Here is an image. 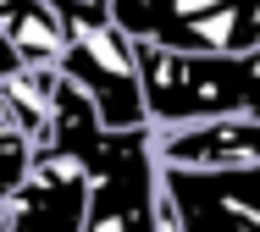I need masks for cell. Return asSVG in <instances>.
<instances>
[{"label":"cell","mask_w":260,"mask_h":232,"mask_svg":"<svg viewBox=\"0 0 260 232\" xmlns=\"http://www.w3.org/2000/svg\"><path fill=\"white\" fill-rule=\"evenodd\" d=\"M144 127H188L216 116H260V56H188L133 45Z\"/></svg>","instance_id":"1"},{"label":"cell","mask_w":260,"mask_h":232,"mask_svg":"<svg viewBox=\"0 0 260 232\" xmlns=\"http://www.w3.org/2000/svg\"><path fill=\"white\" fill-rule=\"evenodd\" d=\"M89 177L83 199V227L78 232H155L160 205H155V161H150V127L133 133H78L61 138Z\"/></svg>","instance_id":"2"},{"label":"cell","mask_w":260,"mask_h":232,"mask_svg":"<svg viewBox=\"0 0 260 232\" xmlns=\"http://www.w3.org/2000/svg\"><path fill=\"white\" fill-rule=\"evenodd\" d=\"M61 28H67V45H61L55 72L89 100L100 133H133V127H144L133 39L105 17V6H78V11H67Z\"/></svg>","instance_id":"3"},{"label":"cell","mask_w":260,"mask_h":232,"mask_svg":"<svg viewBox=\"0 0 260 232\" xmlns=\"http://www.w3.org/2000/svg\"><path fill=\"white\" fill-rule=\"evenodd\" d=\"M155 188L166 199L172 232H260V166L233 172H160Z\"/></svg>","instance_id":"4"},{"label":"cell","mask_w":260,"mask_h":232,"mask_svg":"<svg viewBox=\"0 0 260 232\" xmlns=\"http://www.w3.org/2000/svg\"><path fill=\"white\" fill-rule=\"evenodd\" d=\"M83 199H89L83 161L61 144H45L28 155V172L0 210V232H78Z\"/></svg>","instance_id":"5"},{"label":"cell","mask_w":260,"mask_h":232,"mask_svg":"<svg viewBox=\"0 0 260 232\" xmlns=\"http://www.w3.org/2000/svg\"><path fill=\"white\" fill-rule=\"evenodd\" d=\"M150 161L160 172L260 166V116H216V122H188V127H150Z\"/></svg>","instance_id":"6"},{"label":"cell","mask_w":260,"mask_h":232,"mask_svg":"<svg viewBox=\"0 0 260 232\" xmlns=\"http://www.w3.org/2000/svg\"><path fill=\"white\" fill-rule=\"evenodd\" d=\"M238 0H105V17L133 39V45H160L172 50L177 33H188L200 17H216Z\"/></svg>","instance_id":"7"},{"label":"cell","mask_w":260,"mask_h":232,"mask_svg":"<svg viewBox=\"0 0 260 232\" xmlns=\"http://www.w3.org/2000/svg\"><path fill=\"white\" fill-rule=\"evenodd\" d=\"M55 66H17L11 78H0V122L11 133L28 138V149L50 144V111H55Z\"/></svg>","instance_id":"8"},{"label":"cell","mask_w":260,"mask_h":232,"mask_svg":"<svg viewBox=\"0 0 260 232\" xmlns=\"http://www.w3.org/2000/svg\"><path fill=\"white\" fill-rule=\"evenodd\" d=\"M0 39L17 56V66H55L67 28L45 0H0Z\"/></svg>","instance_id":"9"},{"label":"cell","mask_w":260,"mask_h":232,"mask_svg":"<svg viewBox=\"0 0 260 232\" xmlns=\"http://www.w3.org/2000/svg\"><path fill=\"white\" fill-rule=\"evenodd\" d=\"M28 138L22 133H11L6 122H0V210H6V199L17 194V182H22V172H28Z\"/></svg>","instance_id":"10"},{"label":"cell","mask_w":260,"mask_h":232,"mask_svg":"<svg viewBox=\"0 0 260 232\" xmlns=\"http://www.w3.org/2000/svg\"><path fill=\"white\" fill-rule=\"evenodd\" d=\"M11 72H17V56H11V50H6V39H0V78H11Z\"/></svg>","instance_id":"11"}]
</instances>
